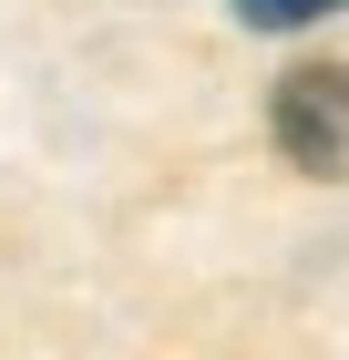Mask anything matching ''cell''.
I'll return each instance as SVG.
<instances>
[{
	"label": "cell",
	"mask_w": 349,
	"mask_h": 360,
	"mask_svg": "<svg viewBox=\"0 0 349 360\" xmlns=\"http://www.w3.org/2000/svg\"><path fill=\"white\" fill-rule=\"evenodd\" d=\"M329 11H349V0H237L246 31H308V21H329Z\"/></svg>",
	"instance_id": "7a4b0ae2"
},
{
	"label": "cell",
	"mask_w": 349,
	"mask_h": 360,
	"mask_svg": "<svg viewBox=\"0 0 349 360\" xmlns=\"http://www.w3.org/2000/svg\"><path fill=\"white\" fill-rule=\"evenodd\" d=\"M268 134L298 175H349V62H298L268 103Z\"/></svg>",
	"instance_id": "6da1fadb"
}]
</instances>
